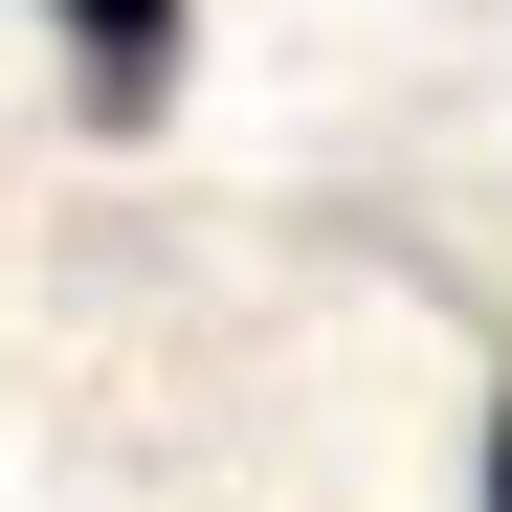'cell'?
<instances>
[{
  "label": "cell",
  "mask_w": 512,
  "mask_h": 512,
  "mask_svg": "<svg viewBox=\"0 0 512 512\" xmlns=\"http://www.w3.org/2000/svg\"><path fill=\"white\" fill-rule=\"evenodd\" d=\"M490 512H512V401H490Z\"/></svg>",
  "instance_id": "7a4b0ae2"
},
{
  "label": "cell",
  "mask_w": 512,
  "mask_h": 512,
  "mask_svg": "<svg viewBox=\"0 0 512 512\" xmlns=\"http://www.w3.org/2000/svg\"><path fill=\"white\" fill-rule=\"evenodd\" d=\"M45 23H67L90 134H156V112H179V0H45Z\"/></svg>",
  "instance_id": "6da1fadb"
}]
</instances>
